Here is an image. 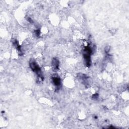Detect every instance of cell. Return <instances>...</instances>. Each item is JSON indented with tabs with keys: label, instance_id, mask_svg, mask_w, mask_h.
I'll list each match as a JSON object with an SVG mask.
<instances>
[{
	"label": "cell",
	"instance_id": "obj_1",
	"mask_svg": "<svg viewBox=\"0 0 129 129\" xmlns=\"http://www.w3.org/2000/svg\"><path fill=\"white\" fill-rule=\"evenodd\" d=\"M29 66L31 68V70L34 72L38 76V77L39 79V81H43L44 80V76L42 73V72L40 67V66L38 65V64L36 62V61L31 58L29 61Z\"/></svg>",
	"mask_w": 129,
	"mask_h": 129
},
{
	"label": "cell",
	"instance_id": "obj_2",
	"mask_svg": "<svg viewBox=\"0 0 129 129\" xmlns=\"http://www.w3.org/2000/svg\"><path fill=\"white\" fill-rule=\"evenodd\" d=\"M92 49L89 46L85 47L83 50V57L85 64L88 67H90L91 64V56L92 54Z\"/></svg>",
	"mask_w": 129,
	"mask_h": 129
},
{
	"label": "cell",
	"instance_id": "obj_3",
	"mask_svg": "<svg viewBox=\"0 0 129 129\" xmlns=\"http://www.w3.org/2000/svg\"><path fill=\"white\" fill-rule=\"evenodd\" d=\"M52 83L56 89L59 90L62 85V82L60 77L57 74H54L52 76Z\"/></svg>",
	"mask_w": 129,
	"mask_h": 129
},
{
	"label": "cell",
	"instance_id": "obj_4",
	"mask_svg": "<svg viewBox=\"0 0 129 129\" xmlns=\"http://www.w3.org/2000/svg\"><path fill=\"white\" fill-rule=\"evenodd\" d=\"M52 67L54 71H57L59 69L60 61L57 58H54L52 60Z\"/></svg>",
	"mask_w": 129,
	"mask_h": 129
},
{
	"label": "cell",
	"instance_id": "obj_5",
	"mask_svg": "<svg viewBox=\"0 0 129 129\" xmlns=\"http://www.w3.org/2000/svg\"><path fill=\"white\" fill-rule=\"evenodd\" d=\"M13 44L14 46L15 47V48L17 49V50H18L19 53L20 54V55L21 56L22 53V50H21V46L19 44V42H18V40H14L13 42Z\"/></svg>",
	"mask_w": 129,
	"mask_h": 129
},
{
	"label": "cell",
	"instance_id": "obj_6",
	"mask_svg": "<svg viewBox=\"0 0 129 129\" xmlns=\"http://www.w3.org/2000/svg\"><path fill=\"white\" fill-rule=\"evenodd\" d=\"M110 46H106L105 48L104 52H105L106 54H108L110 52Z\"/></svg>",
	"mask_w": 129,
	"mask_h": 129
},
{
	"label": "cell",
	"instance_id": "obj_7",
	"mask_svg": "<svg viewBox=\"0 0 129 129\" xmlns=\"http://www.w3.org/2000/svg\"><path fill=\"white\" fill-rule=\"evenodd\" d=\"M34 33H35V34H36V36H37V37L38 38V37H40V29H38V30H36L35 31Z\"/></svg>",
	"mask_w": 129,
	"mask_h": 129
},
{
	"label": "cell",
	"instance_id": "obj_8",
	"mask_svg": "<svg viewBox=\"0 0 129 129\" xmlns=\"http://www.w3.org/2000/svg\"><path fill=\"white\" fill-rule=\"evenodd\" d=\"M98 94H95L92 96V99L94 100H98Z\"/></svg>",
	"mask_w": 129,
	"mask_h": 129
}]
</instances>
